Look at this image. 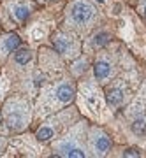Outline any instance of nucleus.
Returning a JSON list of instances; mask_svg holds the SVG:
<instances>
[{
	"mask_svg": "<svg viewBox=\"0 0 146 158\" xmlns=\"http://www.w3.org/2000/svg\"><path fill=\"white\" fill-rule=\"evenodd\" d=\"M125 156H139L141 153L139 151H135V149H127V151H123Z\"/></svg>",
	"mask_w": 146,
	"mask_h": 158,
	"instance_id": "nucleus-17",
	"label": "nucleus"
},
{
	"mask_svg": "<svg viewBox=\"0 0 146 158\" xmlns=\"http://www.w3.org/2000/svg\"><path fill=\"white\" fill-rule=\"evenodd\" d=\"M19 46H21V39H19L18 34H14V32L0 34V63L7 62L11 53L14 49H18Z\"/></svg>",
	"mask_w": 146,
	"mask_h": 158,
	"instance_id": "nucleus-9",
	"label": "nucleus"
},
{
	"mask_svg": "<svg viewBox=\"0 0 146 158\" xmlns=\"http://www.w3.org/2000/svg\"><path fill=\"white\" fill-rule=\"evenodd\" d=\"M109 42H111V34H109V32H104V30H101V32H97V34L92 37L90 46L93 48V49H101V48L107 46Z\"/></svg>",
	"mask_w": 146,
	"mask_h": 158,
	"instance_id": "nucleus-13",
	"label": "nucleus"
},
{
	"mask_svg": "<svg viewBox=\"0 0 146 158\" xmlns=\"http://www.w3.org/2000/svg\"><path fill=\"white\" fill-rule=\"evenodd\" d=\"M0 113H2V123L12 134L25 132L34 119V109L30 106V102L27 97L19 93L7 97L0 107Z\"/></svg>",
	"mask_w": 146,
	"mask_h": 158,
	"instance_id": "nucleus-1",
	"label": "nucleus"
},
{
	"mask_svg": "<svg viewBox=\"0 0 146 158\" xmlns=\"http://www.w3.org/2000/svg\"><path fill=\"white\" fill-rule=\"evenodd\" d=\"M53 151H55V155L65 156V158H84L86 156V149L83 146V137H81L79 127L72 128L69 134H65L60 139H56L53 142Z\"/></svg>",
	"mask_w": 146,
	"mask_h": 158,
	"instance_id": "nucleus-4",
	"label": "nucleus"
},
{
	"mask_svg": "<svg viewBox=\"0 0 146 158\" xmlns=\"http://www.w3.org/2000/svg\"><path fill=\"white\" fill-rule=\"evenodd\" d=\"M51 46L53 49L65 60H76L81 55V44L72 34L65 30H56L51 35Z\"/></svg>",
	"mask_w": 146,
	"mask_h": 158,
	"instance_id": "nucleus-6",
	"label": "nucleus"
},
{
	"mask_svg": "<svg viewBox=\"0 0 146 158\" xmlns=\"http://www.w3.org/2000/svg\"><path fill=\"white\" fill-rule=\"evenodd\" d=\"M132 132H134L135 135H144L146 134V121L143 118L135 119L134 123H132Z\"/></svg>",
	"mask_w": 146,
	"mask_h": 158,
	"instance_id": "nucleus-14",
	"label": "nucleus"
},
{
	"mask_svg": "<svg viewBox=\"0 0 146 158\" xmlns=\"http://www.w3.org/2000/svg\"><path fill=\"white\" fill-rule=\"evenodd\" d=\"M88 149L93 156H104L111 149V137L99 127H92L88 134Z\"/></svg>",
	"mask_w": 146,
	"mask_h": 158,
	"instance_id": "nucleus-8",
	"label": "nucleus"
},
{
	"mask_svg": "<svg viewBox=\"0 0 146 158\" xmlns=\"http://www.w3.org/2000/svg\"><path fill=\"white\" fill-rule=\"evenodd\" d=\"M0 123H2V113H0Z\"/></svg>",
	"mask_w": 146,
	"mask_h": 158,
	"instance_id": "nucleus-19",
	"label": "nucleus"
},
{
	"mask_svg": "<svg viewBox=\"0 0 146 158\" xmlns=\"http://www.w3.org/2000/svg\"><path fill=\"white\" fill-rule=\"evenodd\" d=\"M123 90L118 86H109L106 88V102L109 107H118L120 104L123 102Z\"/></svg>",
	"mask_w": 146,
	"mask_h": 158,
	"instance_id": "nucleus-12",
	"label": "nucleus"
},
{
	"mask_svg": "<svg viewBox=\"0 0 146 158\" xmlns=\"http://www.w3.org/2000/svg\"><path fill=\"white\" fill-rule=\"evenodd\" d=\"M7 62H11V65H14V69H25L34 62V51L30 48H18L11 53V56L7 58Z\"/></svg>",
	"mask_w": 146,
	"mask_h": 158,
	"instance_id": "nucleus-10",
	"label": "nucleus"
},
{
	"mask_svg": "<svg viewBox=\"0 0 146 158\" xmlns=\"http://www.w3.org/2000/svg\"><path fill=\"white\" fill-rule=\"evenodd\" d=\"M7 144H9V139L4 135H0V155H4V151L7 149Z\"/></svg>",
	"mask_w": 146,
	"mask_h": 158,
	"instance_id": "nucleus-16",
	"label": "nucleus"
},
{
	"mask_svg": "<svg viewBox=\"0 0 146 158\" xmlns=\"http://www.w3.org/2000/svg\"><path fill=\"white\" fill-rule=\"evenodd\" d=\"M143 16H144V18H146V6H144V7H143Z\"/></svg>",
	"mask_w": 146,
	"mask_h": 158,
	"instance_id": "nucleus-18",
	"label": "nucleus"
},
{
	"mask_svg": "<svg viewBox=\"0 0 146 158\" xmlns=\"http://www.w3.org/2000/svg\"><path fill=\"white\" fill-rule=\"evenodd\" d=\"M86 65H88V63H86V60H79L78 63H76V67L78 69H74V74H81V72H84V70H86Z\"/></svg>",
	"mask_w": 146,
	"mask_h": 158,
	"instance_id": "nucleus-15",
	"label": "nucleus"
},
{
	"mask_svg": "<svg viewBox=\"0 0 146 158\" xmlns=\"http://www.w3.org/2000/svg\"><path fill=\"white\" fill-rule=\"evenodd\" d=\"M97 18V9L90 0H71L65 7L67 27L74 30L88 28Z\"/></svg>",
	"mask_w": 146,
	"mask_h": 158,
	"instance_id": "nucleus-3",
	"label": "nucleus"
},
{
	"mask_svg": "<svg viewBox=\"0 0 146 158\" xmlns=\"http://www.w3.org/2000/svg\"><path fill=\"white\" fill-rule=\"evenodd\" d=\"M71 118H72V113L63 111V113L55 114L53 118L46 119L44 123L35 130V139H37L39 142H42V144H48V142L55 141L56 137L60 135V132L67 127V123H69Z\"/></svg>",
	"mask_w": 146,
	"mask_h": 158,
	"instance_id": "nucleus-5",
	"label": "nucleus"
},
{
	"mask_svg": "<svg viewBox=\"0 0 146 158\" xmlns=\"http://www.w3.org/2000/svg\"><path fill=\"white\" fill-rule=\"evenodd\" d=\"M2 9L7 19L14 25H23L34 12V4L30 0H2Z\"/></svg>",
	"mask_w": 146,
	"mask_h": 158,
	"instance_id": "nucleus-7",
	"label": "nucleus"
},
{
	"mask_svg": "<svg viewBox=\"0 0 146 158\" xmlns=\"http://www.w3.org/2000/svg\"><path fill=\"white\" fill-rule=\"evenodd\" d=\"M0 28H2V19H0Z\"/></svg>",
	"mask_w": 146,
	"mask_h": 158,
	"instance_id": "nucleus-20",
	"label": "nucleus"
},
{
	"mask_svg": "<svg viewBox=\"0 0 146 158\" xmlns=\"http://www.w3.org/2000/svg\"><path fill=\"white\" fill-rule=\"evenodd\" d=\"M93 76H95V79L99 81V83L109 81L111 76H113V63L104 56L97 58L95 63H93Z\"/></svg>",
	"mask_w": 146,
	"mask_h": 158,
	"instance_id": "nucleus-11",
	"label": "nucleus"
},
{
	"mask_svg": "<svg viewBox=\"0 0 146 158\" xmlns=\"http://www.w3.org/2000/svg\"><path fill=\"white\" fill-rule=\"evenodd\" d=\"M76 97V85L71 79H63L55 86L46 88L39 97L37 102V116H46L49 113H55L60 107H65Z\"/></svg>",
	"mask_w": 146,
	"mask_h": 158,
	"instance_id": "nucleus-2",
	"label": "nucleus"
}]
</instances>
